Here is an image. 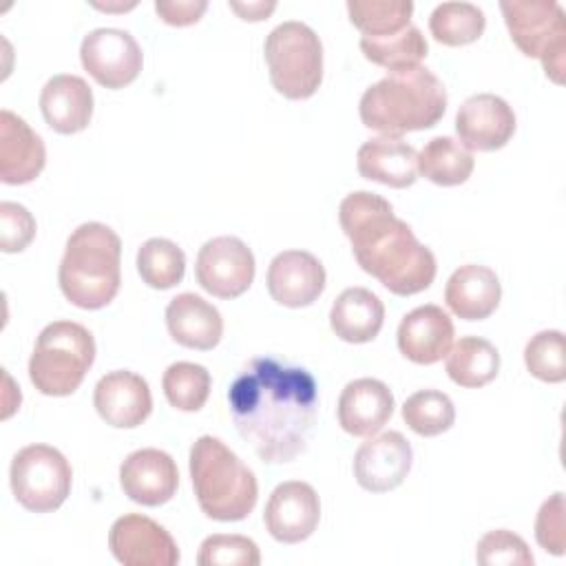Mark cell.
I'll return each mask as SVG.
<instances>
[{
	"mask_svg": "<svg viewBox=\"0 0 566 566\" xmlns=\"http://www.w3.org/2000/svg\"><path fill=\"white\" fill-rule=\"evenodd\" d=\"M338 221L358 265L391 294L411 296L436 279V256L413 230L394 214L391 203L369 190L349 192L338 206Z\"/></svg>",
	"mask_w": 566,
	"mask_h": 566,
	"instance_id": "7a4b0ae2",
	"label": "cell"
},
{
	"mask_svg": "<svg viewBox=\"0 0 566 566\" xmlns=\"http://www.w3.org/2000/svg\"><path fill=\"white\" fill-rule=\"evenodd\" d=\"M323 263L305 250L279 252L268 265V292L285 307H307L325 290Z\"/></svg>",
	"mask_w": 566,
	"mask_h": 566,
	"instance_id": "e0dca14e",
	"label": "cell"
},
{
	"mask_svg": "<svg viewBox=\"0 0 566 566\" xmlns=\"http://www.w3.org/2000/svg\"><path fill=\"white\" fill-rule=\"evenodd\" d=\"M73 471L69 460L49 444L22 447L9 469L13 497L33 513H51L71 493Z\"/></svg>",
	"mask_w": 566,
	"mask_h": 566,
	"instance_id": "9c48e42d",
	"label": "cell"
},
{
	"mask_svg": "<svg viewBox=\"0 0 566 566\" xmlns=\"http://www.w3.org/2000/svg\"><path fill=\"white\" fill-rule=\"evenodd\" d=\"M254 254L237 237H214L199 248L197 283L217 298H237L254 281Z\"/></svg>",
	"mask_w": 566,
	"mask_h": 566,
	"instance_id": "8fae6325",
	"label": "cell"
},
{
	"mask_svg": "<svg viewBox=\"0 0 566 566\" xmlns=\"http://www.w3.org/2000/svg\"><path fill=\"white\" fill-rule=\"evenodd\" d=\"M398 349L416 365H433L453 343V323L438 305H420L402 316L398 325Z\"/></svg>",
	"mask_w": 566,
	"mask_h": 566,
	"instance_id": "ffe728a7",
	"label": "cell"
},
{
	"mask_svg": "<svg viewBox=\"0 0 566 566\" xmlns=\"http://www.w3.org/2000/svg\"><path fill=\"white\" fill-rule=\"evenodd\" d=\"M199 566H259L261 553L259 546L245 535H210L201 542Z\"/></svg>",
	"mask_w": 566,
	"mask_h": 566,
	"instance_id": "d590c367",
	"label": "cell"
},
{
	"mask_svg": "<svg viewBox=\"0 0 566 566\" xmlns=\"http://www.w3.org/2000/svg\"><path fill=\"white\" fill-rule=\"evenodd\" d=\"M564 493L557 491L537 511L535 517V539L537 544L553 553V555H564L566 548V522H564Z\"/></svg>",
	"mask_w": 566,
	"mask_h": 566,
	"instance_id": "74e56055",
	"label": "cell"
},
{
	"mask_svg": "<svg viewBox=\"0 0 566 566\" xmlns=\"http://www.w3.org/2000/svg\"><path fill=\"white\" fill-rule=\"evenodd\" d=\"M360 177L389 188H409L418 179V153L402 137L382 135L367 139L356 155Z\"/></svg>",
	"mask_w": 566,
	"mask_h": 566,
	"instance_id": "603a6c76",
	"label": "cell"
},
{
	"mask_svg": "<svg viewBox=\"0 0 566 566\" xmlns=\"http://www.w3.org/2000/svg\"><path fill=\"white\" fill-rule=\"evenodd\" d=\"M93 405L106 424L117 429H135L150 416L153 396L148 382L139 374L117 369L97 380Z\"/></svg>",
	"mask_w": 566,
	"mask_h": 566,
	"instance_id": "ac0fdd59",
	"label": "cell"
},
{
	"mask_svg": "<svg viewBox=\"0 0 566 566\" xmlns=\"http://www.w3.org/2000/svg\"><path fill=\"white\" fill-rule=\"evenodd\" d=\"M486 18L471 2H442L429 15V31L444 46H464L484 33Z\"/></svg>",
	"mask_w": 566,
	"mask_h": 566,
	"instance_id": "f546056e",
	"label": "cell"
},
{
	"mask_svg": "<svg viewBox=\"0 0 566 566\" xmlns=\"http://www.w3.org/2000/svg\"><path fill=\"white\" fill-rule=\"evenodd\" d=\"M208 9L206 0H157L155 11L157 15L172 27H188L199 22L203 11Z\"/></svg>",
	"mask_w": 566,
	"mask_h": 566,
	"instance_id": "ab89813d",
	"label": "cell"
},
{
	"mask_svg": "<svg viewBox=\"0 0 566 566\" xmlns=\"http://www.w3.org/2000/svg\"><path fill=\"white\" fill-rule=\"evenodd\" d=\"M35 237L33 214L15 201L0 203V250L7 254L22 252Z\"/></svg>",
	"mask_w": 566,
	"mask_h": 566,
	"instance_id": "f35d334b",
	"label": "cell"
},
{
	"mask_svg": "<svg viewBox=\"0 0 566 566\" xmlns=\"http://www.w3.org/2000/svg\"><path fill=\"white\" fill-rule=\"evenodd\" d=\"M473 166V155L453 137H433L418 153V172L436 186L464 184Z\"/></svg>",
	"mask_w": 566,
	"mask_h": 566,
	"instance_id": "83f0119b",
	"label": "cell"
},
{
	"mask_svg": "<svg viewBox=\"0 0 566 566\" xmlns=\"http://www.w3.org/2000/svg\"><path fill=\"white\" fill-rule=\"evenodd\" d=\"M524 363L531 376L544 382H562L566 378V345L559 329L537 332L524 347Z\"/></svg>",
	"mask_w": 566,
	"mask_h": 566,
	"instance_id": "e575fe53",
	"label": "cell"
},
{
	"mask_svg": "<svg viewBox=\"0 0 566 566\" xmlns=\"http://www.w3.org/2000/svg\"><path fill=\"white\" fill-rule=\"evenodd\" d=\"M210 371L188 360L172 363L161 378L166 400L179 411H199L210 396Z\"/></svg>",
	"mask_w": 566,
	"mask_h": 566,
	"instance_id": "836d02e7",
	"label": "cell"
},
{
	"mask_svg": "<svg viewBox=\"0 0 566 566\" xmlns=\"http://www.w3.org/2000/svg\"><path fill=\"white\" fill-rule=\"evenodd\" d=\"M230 9L237 11L241 15V20L259 22V20H265L276 9V2H248V4L230 2Z\"/></svg>",
	"mask_w": 566,
	"mask_h": 566,
	"instance_id": "60d3db41",
	"label": "cell"
},
{
	"mask_svg": "<svg viewBox=\"0 0 566 566\" xmlns=\"http://www.w3.org/2000/svg\"><path fill=\"white\" fill-rule=\"evenodd\" d=\"M402 420L407 427L424 438L449 431L455 422V407L444 391L420 389L402 405Z\"/></svg>",
	"mask_w": 566,
	"mask_h": 566,
	"instance_id": "d6a6232c",
	"label": "cell"
},
{
	"mask_svg": "<svg viewBox=\"0 0 566 566\" xmlns=\"http://www.w3.org/2000/svg\"><path fill=\"white\" fill-rule=\"evenodd\" d=\"M84 71L104 88H124L137 80L144 55L137 40L124 29H93L80 44Z\"/></svg>",
	"mask_w": 566,
	"mask_h": 566,
	"instance_id": "30bf717a",
	"label": "cell"
},
{
	"mask_svg": "<svg viewBox=\"0 0 566 566\" xmlns=\"http://www.w3.org/2000/svg\"><path fill=\"white\" fill-rule=\"evenodd\" d=\"M40 111L55 133H80L93 117V91L80 75H53L40 93Z\"/></svg>",
	"mask_w": 566,
	"mask_h": 566,
	"instance_id": "7402d4cb",
	"label": "cell"
},
{
	"mask_svg": "<svg viewBox=\"0 0 566 566\" xmlns=\"http://www.w3.org/2000/svg\"><path fill=\"white\" fill-rule=\"evenodd\" d=\"M413 462V449L400 431H385L363 442L354 453V478L371 493H387L402 484Z\"/></svg>",
	"mask_w": 566,
	"mask_h": 566,
	"instance_id": "4fadbf2b",
	"label": "cell"
},
{
	"mask_svg": "<svg viewBox=\"0 0 566 566\" xmlns=\"http://www.w3.org/2000/svg\"><path fill=\"white\" fill-rule=\"evenodd\" d=\"M119 486L128 500L142 506H161L177 493L179 471L161 449H139L119 467Z\"/></svg>",
	"mask_w": 566,
	"mask_h": 566,
	"instance_id": "2e32d148",
	"label": "cell"
},
{
	"mask_svg": "<svg viewBox=\"0 0 566 566\" xmlns=\"http://www.w3.org/2000/svg\"><path fill=\"white\" fill-rule=\"evenodd\" d=\"M455 133L467 150L491 153L509 144L515 133L513 108L493 93L467 97L455 115Z\"/></svg>",
	"mask_w": 566,
	"mask_h": 566,
	"instance_id": "9a60e30c",
	"label": "cell"
},
{
	"mask_svg": "<svg viewBox=\"0 0 566 566\" xmlns=\"http://www.w3.org/2000/svg\"><path fill=\"white\" fill-rule=\"evenodd\" d=\"M108 548L124 566H175L179 548L172 535L142 513L117 517L108 531Z\"/></svg>",
	"mask_w": 566,
	"mask_h": 566,
	"instance_id": "7c38bea8",
	"label": "cell"
},
{
	"mask_svg": "<svg viewBox=\"0 0 566 566\" xmlns=\"http://www.w3.org/2000/svg\"><path fill=\"white\" fill-rule=\"evenodd\" d=\"M347 13L352 24L369 38L394 35L407 29L413 13L411 0H349Z\"/></svg>",
	"mask_w": 566,
	"mask_h": 566,
	"instance_id": "1f68e13d",
	"label": "cell"
},
{
	"mask_svg": "<svg viewBox=\"0 0 566 566\" xmlns=\"http://www.w3.org/2000/svg\"><path fill=\"white\" fill-rule=\"evenodd\" d=\"M166 327L175 343L199 352L217 347L223 336V318L219 310L192 292L170 298L166 305Z\"/></svg>",
	"mask_w": 566,
	"mask_h": 566,
	"instance_id": "cb8c5ba5",
	"label": "cell"
},
{
	"mask_svg": "<svg viewBox=\"0 0 566 566\" xmlns=\"http://www.w3.org/2000/svg\"><path fill=\"white\" fill-rule=\"evenodd\" d=\"M321 520V500L312 484L290 480L279 484L263 511L268 533L281 544H298L307 539Z\"/></svg>",
	"mask_w": 566,
	"mask_h": 566,
	"instance_id": "5bb4252c",
	"label": "cell"
},
{
	"mask_svg": "<svg viewBox=\"0 0 566 566\" xmlns=\"http://www.w3.org/2000/svg\"><path fill=\"white\" fill-rule=\"evenodd\" d=\"M502 298V285L497 274L478 263L460 265L447 281L444 303L464 321H482L491 316Z\"/></svg>",
	"mask_w": 566,
	"mask_h": 566,
	"instance_id": "d4e9b609",
	"label": "cell"
},
{
	"mask_svg": "<svg viewBox=\"0 0 566 566\" xmlns=\"http://www.w3.org/2000/svg\"><path fill=\"white\" fill-rule=\"evenodd\" d=\"M385 321L382 301L367 287L343 290L332 310V332L345 343H369L378 336Z\"/></svg>",
	"mask_w": 566,
	"mask_h": 566,
	"instance_id": "484cf974",
	"label": "cell"
},
{
	"mask_svg": "<svg viewBox=\"0 0 566 566\" xmlns=\"http://www.w3.org/2000/svg\"><path fill=\"white\" fill-rule=\"evenodd\" d=\"M137 272L153 290H170L186 274V254L170 239H148L137 250Z\"/></svg>",
	"mask_w": 566,
	"mask_h": 566,
	"instance_id": "4dcf8cb0",
	"label": "cell"
},
{
	"mask_svg": "<svg viewBox=\"0 0 566 566\" xmlns=\"http://www.w3.org/2000/svg\"><path fill=\"white\" fill-rule=\"evenodd\" d=\"M228 405L239 436L250 442L259 460L285 464L307 449L318 389L305 367L259 356L232 380Z\"/></svg>",
	"mask_w": 566,
	"mask_h": 566,
	"instance_id": "6da1fadb",
	"label": "cell"
},
{
	"mask_svg": "<svg viewBox=\"0 0 566 566\" xmlns=\"http://www.w3.org/2000/svg\"><path fill=\"white\" fill-rule=\"evenodd\" d=\"M95 360L93 334L73 321L49 323L31 352L29 378L44 396L73 394Z\"/></svg>",
	"mask_w": 566,
	"mask_h": 566,
	"instance_id": "8992f818",
	"label": "cell"
},
{
	"mask_svg": "<svg viewBox=\"0 0 566 566\" xmlns=\"http://www.w3.org/2000/svg\"><path fill=\"white\" fill-rule=\"evenodd\" d=\"M513 44L528 57H537L544 73L564 82L566 69V15L553 0H504L500 2Z\"/></svg>",
	"mask_w": 566,
	"mask_h": 566,
	"instance_id": "ba28073f",
	"label": "cell"
},
{
	"mask_svg": "<svg viewBox=\"0 0 566 566\" xmlns=\"http://www.w3.org/2000/svg\"><path fill=\"white\" fill-rule=\"evenodd\" d=\"M46 161L42 137L15 113L0 111V181L20 186L33 181Z\"/></svg>",
	"mask_w": 566,
	"mask_h": 566,
	"instance_id": "d6986e66",
	"label": "cell"
},
{
	"mask_svg": "<svg viewBox=\"0 0 566 566\" xmlns=\"http://www.w3.org/2000/svg\"><path fill=\"white\" fill-rule=\"evenodd\" d=\"M500 371V352L480 336H464L447 352L449 378L467 389L489 385Z\"/></svg>",
	"mask_w": 566,
	"mask_h": 566,
	"instance_id": "4316f807",
	"label": "cell"
},
{
	"mask_svg": "<svg viewBox=\"0 0 566 566\" xmlns=\"http://www.w3.org/2000/svg\"><path fill=\"white\" fill-rule=\"evenodd\" d=\"M263 55L272 86L287 99L312 97L323 82V44L314 29L287 20L270 31Z\"/></svg>",
	"mask_w": 566,
	"mask_h": 566,
	"instance_id": "52a82bcc",
	"label": "cell"
},
{
	"mask_svg": "<svg viewBox=\"0 0 566 566\" xmlns=\"http://www.w3.org/2000/svg\"><path fill=\"white\" fill-rule=\"evenodd\" d=\"M360 51L363 55L376 64L391 71H405L411 66H418L422 57H427V40L420 33L418 27L409 24L407 29L394 33V35H382V38H360Z\"/></svg>",
	"mask_w": 566,
	"mask_h": 566,
	"instance_id": "f1b7e54d",
	"label": "cell"
},
{
	"mask_svg": "<svg viewBox=\"0 0 566 566\" xmlns=\"http://www.w3.org/2000/svg\"><path fill=\"white\" fill-rule=\"evenodd\" d=\"M338 424L343 431L369 438L382 429L394 413V394L378 378H356L338 396Z\"/></svg>",
	"mask_w": 566,
	"mask_h": 566,
	"instance_id": "44dd1931",
	"label": "cell"
},
{
	"mask_svg": "<svg viewBox=\"0 0 566 566\" xmlns=\"http://www.w3.org/2000/svg\"><path fill=\"white\" fill-rule=\"evenodd\" d=\"M444 111L447 91L438 75L422 64L387 73L363 93L358 104L360 122L367 128L394 137L436 126Z\"/></svg>",
	"mask_w": 566,
	"mask_h": 566,
	"instance_id": "3957f363",
	"label": "cell"
},
{
	"mask_svg": "<svg viewBox=\"0 0 566 566\" xmlns=\"http://www.w3.org/2000/svg\"><path fill=\"white\" fill-rule=\"evenodd\" d=\"M475 559L478 564H484V566H497V564L533 566L535 564V557L528 544L520 535L506 528H495L482 535V539L475 546Z\"/></svg>",
	"mask_w": 566,
	"mask_h": 566,
	"instance_id": "8d00e7d4",
	"label": "cell"
},
{
	"mask_svg": "<svg viewBox=\"0 0 566 566\" xmlns=\"http://www.w3.org/2000/svg\"><path fill=\"white\" fill-rule=\"evenodd\" d=\"M190 480L199 509L217 522L245 520L259 497L254 473L214 436H201L190 447Z\"/></svg>",
	"mask_w": 566,
	"mask_h": 566,
	"instance_id": "5b68a950",
	"label": "cell"
},
{
	"mask_svg": "<svg viewBox=\"0 0 566 566\" xmlns=\"http://www.w3.org/2000/svg\"><path fill=\"white\" fill-rule=\"evenodd\" d=\"M122 241L108 226L88 221L77 226L66 239L60 261V290L75 307H106L122 283Z\"/></svg>",
	"mask_w": 566,
	"mask_h": 566,
	"instance_id": "277c9868",
	"label": "cell"
}]
</instances>
